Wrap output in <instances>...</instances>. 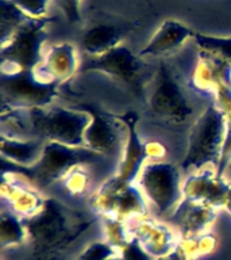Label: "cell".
<instances>
[{
    "mask_svg": "<svg viewBox=\"0 0 231 260\" xmlns=\"http://www.w3.org/2000/svg\"><path fill=\"white\" fill-rule=\"evenodd\" d=\"M96 219L58 199L46 198L44 207L34 217L24 219L32 247L31 260H62L73 243Z\"/></svg>",
    "mask_w": 231,
    "mask_h": 260,
    "instance_id": "6da1fadb",
    "label": "cell"
},
{
    "mask_svg": "<svg viewBox=\"0 0 231 260\" xmlns=\"http://www.w3.org/2000/svg\"><path fill=\"white\" fill-rule=\"evenodd\" d=\"M226 138V118L223 110L212 102L195 121L188 136V148L180 162L182 171H198L214 166L218 168Z\"/></svg>",
    "mask_w": 231,
    "mask_h": 260,
    "instance_id": "7a4b0ae2",
    "label": "cell"
},
{
    "mask_svg": "<svg viewBox=\"0 0 231 260\" xmlns=\"http://www.w3.org/2000/svg\"><path fill=\"white\" fill-rule=\"evenodd\" d=\"M101 156L87 146H68L60 142L46 141L44 153L32 167L12 164L8 171L19 172L40 188H46L64 178L77 166L99 160Z\"/></svg>",
    "mask_w": 231,
    "mask_h": 260,
    "instance_id": "3957f363",
    "label": "cell"
},
{
    "mask_svg": "<svg viewBox=\"0 0 231 260\" xmlns=\"http://www.w3.org/2000/svg\"><path fill=\"white\" fill-rule=\"evenodd\" d=\"M53 16L30 18L0 50L2 75L32 72L44 60L42 46L48 38L46 27Z\"/></svg>",
    "mask_w": 231,
    "mask_h": 260,
    "instance_id": "277c9868",
    "label": "cell"
},
{
    "mask_svg": "<svg viewBox=\"0 0 231 260\" xmlns=\"http://www.w3.org/2000/svg\"><path fill=\"white\" fill-rule=\"evenodd\" d=\"M32 134L45 141L60 142L68 146H84V134L92 117L83 109L49 106L28 111Z\"/></svg>",
    "mask_w": 231,
    "mask_h": 260,
    "instance_id": "5b68a950",
    "label": "cell"
},
{
    "mask_svg": "<svg viewBox=\"0 0 231 260\" xmlns=\"http://www.w3.org/2000/svg\"><path fill=\"white\" fill-rule=\"evenodd\" d=\"M137 186L153 203L158 215L170 217L184 199L181 168L173 162L147 161L138 176Z\"/></svg>",
    "mask_w": 231,
    "mask_h": 260,
    "instance_id": "8992f818",
    "label": "cell"
},
{
    "mask_svg": "<svg viewBox=\"0 0 231 260\" xmlns=\"http://www.w3.org/2000/svg\"><path fill=\"white\" fill-rule=\"evenodd\" d=\"M88 205L95 215H112L126 222L147 215L146 197L137 183L126 184L117 175L107 179L91 195Z\"/></svg>",
    "mask_w": 231,
    "mask_h": 260,
    "instance_id": "52a82bcc",
    "label": "cell"
},
{
    "mask_svg": "<svg viewBox=\"0 0 231 260\" xmlns=\"http://www.w3.org/2000/svg\"><path fill=\"white\" fill-rule=\"evenodd\" d=\"M58 84L42 83L32 72L2 75V111L46 109L58 96Z\"/></svg>",
    "mask_w": 231,
    "mask_h": 260,
    "instance_id": "ba28073f",
    "label": "cell"
},
{
    "mask_svg": "<svg viewBox=\"0 0 231 260\" xmlns=\"http://www.w3.org/2000/svg\"><path fill=\"white\" fill-rule=\"evenodd\" d=\"M146 69L147 65L143 61V57L119 45L101 56H89L88 60H85L80 67L79 72L105 73L115 80L129 85L134 93L145 101V76H147Z\"/></svg>",
    "mask_w": 231,
    "mask_h": 260,
    "instance_id": "9c48e42d",
    "label": "cell"
},
{
    "mask_svg": "<svg viewBox=\"0 0 231 260\" xmlns=\"http://www.w3.org/2000/svg\"><path fill=\"white\" fill-rule=\"evenodd\" d=\"M149 105L154 114L172 123H184L194 113L173 68L166 62L158 67Z\"/></svg>",
    "mask_w": 231,
    "mask_h": 260,
    "instance_id": "30bf717a",
    "label": "cell"
},
{
    "mask_svg": "<svg viewBox=\"0 0 231 260\" xmlns=\"http://www.w3.org/2000/svg\"><path fill=\"white\" fill-rule=\"evenodd\" d=\"M0 192L12 213L23 219L34 217L44 207L46 201L32 186L30 179L15 171H2Z\"/></svg>",
    "mask_w": 231,
    "mask_h": 260,
    "instance_id": "8fae6325",
    "label": "cell"
},
{
    "mask_svg": "<svg viewBox=\"0 0 231 260\" xmlns=\"http://www.w3.org/2000/svg\"><path fill=\"white\" fill-rule=\"evenodd\" d=\"M231 190L230 182L220 178L216 170L207 167L198 172H192L182 182V197L192 202L204 203L214 209L224 207L228 192Z\"/></svg>",
    "mask_w": 231,
    "mask_h": 260,
    "instance_id": "7c38bea8",
    "label": "cell"
},
{
    "mask_svg": "<svg viewBox=\"0 0 231 260\" xmlns=\"http://www.w3.org/2000/svg\"><path fill=\"white\" fill-rule=\"evenodd\" d=\"M129 225L131 235L154 259H161L169 255L180 241V235H177L172 226L160 222L149 215L133 219Z\"/></svg>",
    "mask_w": 231,
    "mask_h": 260,
    "instance_id": "4fadbf2b",
    "label": "cell"
},
{
    "mask_svg": "<svg viewBox=\"0 0 231 260\" xmlns=\"http://www.w3.org/2000/svg\"><path fill=\"white\" fill-rule=\"evenodd\" d=\"M115 118L126 127L125 152L117 176L121 182L133 184L137 183L142 168L149 160L146 142L142 141L137 133L138 114L135 111H127L123 115H115Z\"/></svg>",
    "mask_w": 231,
    "mask_h": 260,
    "instance_id": "5bb4252c",
    "label": "cell"
},
{
    "mask_svg": "<svg viewBox=\"0 0 231 260\" xmlns=\"http://www.w3.org/2000/svg\"><path fill=\"white\" fill-rule=\"evenodd\" d=\"M230 67L228 61L199 50L198 62L189 79V88L199 95L214 96L215 99L219 91L228 85Z\"/></svg>",
    "mask_w": 231,
    "mask_h": 260,
    "instance_id": "9a60e30c",
    "label": "cell"
},
{
    "mask_svg": "<svg viewBox=\"0 0 231 260\" xmlns=\"http://www.w3.org/2000/svg\"><path fill=\"white\" fill-rule=\"evenodd\" d=\"M79 71L77 50L72 44L53 45L49 48L44 60L34 71V75L42 83L61 85L74 76Z\"/></svg>",
    "mask_w": 231,
    "mask_h": 260,
    "instance_id": "2e32d148",
    "label": "cell"
},
{
    "mask_svg": "<svg viewBox=\"0 0 231 260\" xmlns=\"http://www.w3.org/2000/svg\"><path fill=\"white\" fill-rule=\"evenodd\" d=\"M83 110L88 111L92 117V121L85 130L84 146L96 152L100 156L112 154L119 144V125L115 115L101 113L96 107L88 105H81Z\"/></svg>",
    "mask_w": 231,
    "mask_h": 260,
    "instance_id": "e0dca14e",
    "label": "cell"
},
{
    "mask_svg": "<svg viewBox=\"0 0 231 260\" xmlns=\"http://www.w3.org/2000/svg\"><path fill=\"white\" fill-rule=\"evenodd\" d=\"M216 214L218 210L212 206L182 199L168 219L177 229L180 237H188L208 232L214 225Z\"/></svg>",
    "mask_w": 231,
    "mask_h": 260,
    "instance_id": "ac0fdd59",
    "label": "cell"
},
{
    "mask_svg": "<svg viewBox=\"0 0 231 260\" xmlns=\"http://www.w3.org/2000/svg\"><path fill=\"white\" fill-rule=\"evenodd\" d=\"M195 31L177 20L168 19L160 26L153 38L145 48L139 50L141 57H160L176 52L188 38L194 37Z\"/></svg>",
    "mask_w": 231,
    "mask_h": 260,
    "instance_id": "d6986e66",
    "label": "cell"
},
{
    "mask_svg": "<svg viewBox=\"0 0 231 260\" xmlns=\"http://www.w3.org/2000/svg\"><path fill=\"white\" fill-rule=\"evenodd\" d=\"M127 31L129 27H123L119 24L97 23L85 30L81 37V45L89 56H101L119 46Z\"/></svg>",
    "mask_w": 231,
    "mask_h": 260,
    "instance_id": "ffe728a7",
    "label": "cell"
},
{
    "mask_svg": "<svg viewBox=\"0 0 231 260\" xmlns=\"http://www.w3.org/2000/svg\"><path fill=\"white\" fill-rule=\"evenodd\" d=\"M46 141L42 138H10L0 137V152L3 160L14 166L32 167L44 153Z\"/></svg>",
    "mask_w": 231,
    "mask_h": 260,
    "instance_id": "44dd1931",
    "label": "cell"
},
{
    "mask_svg": "<svg viewBox=\"0 0 231 260\" xmlns=\"http://www.w3.org/2000/svg\"><path fill=\"white\" fill-rule=\"evenodd\" d=\"M0 42L2 46L7 45L15 32L27 22L31 16L18 7L11 0H0Z\"/></svg>",
    "mask_w": 231,
    "mask_h": 260,
    "instance_id": "7402d4cb",
    "label": "cell"
},
{
    "mask_svg": "<svg viewBox=\"0 0 231 260\" xmlns=\"http://www.w3.org/2000/svg\"><path fill=\"white\" fill-rule=\"evenodd\" d=\"M26 222L11 210H3L0 214V245L2 248L19 245L27 240Z\"/></svg>",
    "mask_w": 231,
    "mask_h": 260,
    "instance_id": "603a6c76",
    "label": "cell"
},
{
    "mask_svg": "<svg viewBox=\"0 0 231 260\" xmlns=\"http://www.w3.org/2000/svg\"><path fill=\"white\" fill-rule=\"evenodd\" d=\"M216 105L223 110L224 118H226V138L222 150V158L216 168V174L220 178H224L227 170L231 166V87L226 85L223 87L215 96Z\"/></svg>",
    "mask_w": 231,
    "mask_h": 260,
    "instance_id": "cb8c5ba5",
    "label": "cell"
},
{
    "mask_svg": "<svg viewBox=\"0 0 231 260\" xmlns=\"http://www.w3.org/2000/svg\"><path fill=\"white\" fill-rule=\"evenodd\" d=\"M218 239L211 232H206L202 235L180 237L177 248L186 260H196L202 256H207L216 249Z\"/></svg>",
    "mask_w": 231,
    "mask_h": 260,
    "instance_id": "d4e9b609",
    "label": "cell"
},
{
    "mask_svg": "<svg viewBox=\"0 0 231 260\" xmlns=\"http://www.w3.org/2000/svg\"><path fill=\"white\" fill-rule=\"evenodd\" d=\"M101 222H103V228H104L105 243H108L118 252L133 239L129 222L122 221V219L112 217V215L101 217Z\"/></svg>",
    "mask_w": 231,
    "mask_h": 260,
    "instance_id": "484cf974",
    "label": "cell"
},
{
    "mask_svg": "<svg viewBox=\"0 0 231 260\" xmlns=\"http://www.w3.org/2000/svg\"><path fill=\"white\" fill-rule=\"evenodd\" d=\"M192 38L196 41L199 50L211 53V54H214V56L219 57L222 60L231 62V38L211 37L196 31H195Z\"/></svg>",
    "mask_w": 231,
    "mask_h": 260,
    "instance_id": "4316f807",
    "label": "cell"
},
{
    "mask_svg": "<svg viewBox=\"0 0 231 260\" xmlns=\"http://www.w3.org/2000/svg\"><path fill=\"white\" fill-rule=\"evenodd\" d=\"M91 175L83 166L74 167L64 178L62 183L70 195H84L88 190Z\"/></svg>",
    "mask_w": 231,
    "mask_h": 260,
    "instance_id": "83f0119b",
    "label": "cell"
},
{
    "mask_svg": "<svg viewBox=\"0 0 231 260\" xmlns=\"http://www.w3.org/2000/svg\"><path fill=\"white\" fill-rule=\"evenodd\" d=\"M119 255V252L108 243H93L85 249L77 260H107Z\"/></svg>",
    "mask_w": 231,
    "mask_h": 260,
    "instance_id": "f1b7e54d",
    "label": "cell"
},
{
    "mask_svg": "<svg viewBox=\"0 0 231 260\" xmlns=\"http://www.w3.org/2000/svg\"><path fill=\"white\" fill-rule=\"evenodd\" d=\"M119 256L122 260H157L145 251L139 241L133 236V239L126 244L125 247L119 251Z\"/></svg>",
    "mask_w": 231,
    "mask_h": 260,
    "instance_id": "f546056e",
    "label": "cell"
},
{
    "mask_svg": "<svg viewBox=\"0 0 231 260\" xmlns=\"http://www.w3.org/2000/svg\"><path fill=\"white\" fill-rule=\"evenodd\" d=\"M11 2L32 18L45 16L49 4V0H11Z\"/></svg>",
    "mask_w": 231,
    "mask_h": 260,
    "instance_id": "4dcf8cb0",
    "label": "cell"
},
{
    "mask_svg": "<svg viewBox=\"0 0 231 260\" xmlns=\"http://www.w3.org/2000/svg\"><path fill=\"white\" fill-rule=\"evenodd\" d=\"M53 3L64 12L69 23H77L81 20L80 3L81 0H53Z\"/></svg>",
    "mask_w": 231,
    "mask_h": 260,
    "instance_id": "1f68e13d",
    "label": "cell"
},
{
    "mask_svg": "<svg viewBox=\"0 0 231 260\" xmlns=\"http://www.w3.org/2000/svg\"><path fill=\"white\" fill-rule=\"evenodd\" d=\"M146 149L149 154V161H161L165 157L166 148L158 141H146Z\"/></svg>",
    "mask_w": 231,
    "mask_h": 260,
    "instance_id": "d6a6232c",
    "label": "cell"
},
{
    "mask_svg": "<svg viewBox=\"0 0 231 260\" xmlns=\"http://www.w3.org/2000/svg\"><path fill=\"white\" fill-rule=\"evenodd\" d=\"M157 260H186V259H185V256L182 255L181 252H180V249L176 247L174 248V251L170 252L169 255L164 256V257H161V259H157Z\"/></svg>",
    "mask_w": 231,
    "mask_h": 260,
    "instance_id": "836d02e7",
    "label": "cell"
},
{
    "mask_svg": "<svg viewBox=\"0 0 231 260\" xmlns=\"http://www.w3.org/2000/svg\"><path fill=\"white\" fill-rule=\"evenodd\" d=\"M224 209L227 210V213H230L231 214V190H230V192H228V197H227L226 203H224Z\"/></svg>",
    "mask_w": 231,
    "mask_h": 260,
    "instance_id": "e575fe53",
    "label": "cell"
},
{
    "mask_svg": "<svg viewBox=\"0 0 231 260\" xmlns=\"http://www.w3.org/2000/svg\"><path fill=\"white\" fill-rule=\"evenodd\" d=\"M107 260H122V259H121V256L117 255V256H113V257H109V259H107Z\"/></svg>",
    "mask_w": 231,
    "mask_h": 260,
    "instance_id": "d590c367",
    "label": "cell"
},
{
    "mask_svg": "<svg viewBox=\"0 0 231 260\" xmlns=\"http://www.w3.org/2000/svg\"><path fill=\"white\" fill-rule=\"evenodd\" d=\"M228 85L231 87V67H230V72H228Z\"/></svg>",
    "mask_w": 231,
    "mask_h": 260,
    "instance_id": "8d00e7d4",
    "label": "cell"
}]
</instances>
